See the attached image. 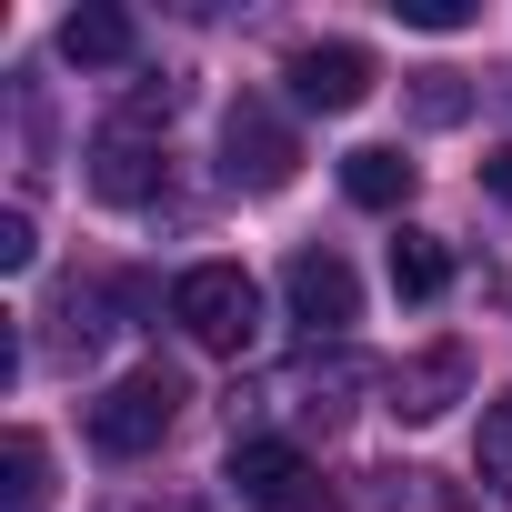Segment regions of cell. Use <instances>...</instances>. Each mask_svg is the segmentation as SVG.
<instances>
[{"instance_id": "1", "label": "cell", "mask_w": 512, "mask_h": 512, "mask_svg": "<svg viewBox=\"0 0 512 512\" xmlns=\"http://www.w3.org/2000/svg\"><path fill=\"white\" fill-rule=\"evenodd\" d=\"M171 322L201 342V352H251V332H262V292H251L241 262H191L171 282Z\"/></svg>"}, {"instance_id": "17", "label": "cell", "mask_w": 512, "mask_h": 512, "mask_svg": "<svg viewBox=\"0 0 512 512\" xmlns=\"http://www.w3.org/2000/svg\"><path fill=\"white\" fill-rule=\"evenodd\" d=\"M482 191H492V201H502V211H512V141H502V151H492V161H482Z\"/></svg>"}, {"instance_id": "6", "label": "cell", "mask_w": 512, "mask_h": 512, "mask_svg": "<svg viewBox=\"0 0 512 512\" xmlns=\"http://www.w3.org/2000/svg\"><path fill=\"white\" fill-rule=\"evenodd\" d=\"M282 81H292V101H302V111H362L382 71H372V51H362V41H312V51H292V71H282Z\"/></svg>"}, {"instance_id": "4", "label": "cell", "mask_w": 512, "mask_h": 512, "mask_svg": "<svg viewBox=\"0 0 512 512\" xmlns=\"http://www.w3.org/2000/svg\"><path fill=\"white\" fill-rule=\"evenodd\" d=\"M282 302H292V322L312 342H342L362 322V282H352L342 251H292V262H282Z\"/></svg>"}, {"instance_id": "9", "label": "cell", "mask_w": 512, "mask_h": 512, "mask_svg": "<svg viewBox=\"0 0 512 512\" xmlns=\"http://www.w3.org/2000/svg\"><path fill=\"white\" fill-rule=\"evenodd\" d=\"M342 191H352L362 211H402V201H412V161H402L392 141H362V151H342Z\"/></svg>"}, {"instance_id": "16", "label": "cell", "mask_w": 512, "mask_h": 512, "mask_svg": "<svg viewBox=\"0 0 512 512\" xmlns=\"http://www.w3.org/2000/svg\"><path fill=\"white\" fill-rule=\"evenodd\" d=\"M392 11H402L412 31H462V21H472V0H392Z\"/></svg>"}, {"instance_id": "14", "label": "cell", "mask_w": 512, "mask_h": 512, "mask_svg": "<svg viewBox=\"0 0 512 512\" xmlns=\"http://www.w3.org/2000/svg\"><path fill=\"white\" fill-rule=\"evenodd\" d=\"M472 111V91H462V71H422L412 81V121H432V131H452Z\"/></svg>"}, {"instance_id": "13", "label": "cell", "mask_w": 512, "mask_h": 512, "mask_svg": "<svg viewBox=\"0 0 512 512\" xmlns=\"http://www.w3.org/2000/svg\"><path fill=\"white\" fill-rule=\"evenodd\" d=\"M482 482L512 502V392H492V402H482Z\"/></svg>"}, {"instance_id": "2", "label": "cell", "mask_w": 512, "mask_h": 512, "mask_svg": "<svg viewBox=\"0 0 512 512\" xmlns=\"http://www.w3.org/2000/svg\"><path fill=\"white\" fill-rule=\"evenodd\" d=\"M171 422H181V372L141 362V372H121V382L91 402V452H111V462H141V452H151Z\"/></svg>"}, {"instance_id": "11", "label": "cell", "mask_w": 512, "mask_h": 512, "mask_svg": "<svg viewBox=\"0 0 512 512\" xmlns=\"http://www.w3.org/2000/svg\"><path fill=\"white\" fill-rule=\"evenodd\" d=\"M0 472H11V502H0V512H41L51 502V442L41 432H11V462H0Z\"/></svg>"}, {"instance_id": "5", "label": "cell", "mask_w": 512, "mask_h": 512, "mask_svg": "<svg viewBox=\"0 0 512 512\" xmlns=\"http://www.w3.org/2000/svg\"><path fill=\"white\" fill-rule=\"evenodd\" d=\"M221 482H231L241 512H292L312 492V462H302V442H262V432H251V442H231Z\"/></svg>"}, {"instance_id": "7", "label": "cell", "mask_w": 512, "mask_h": 512, "mask_svg": "<svg viewBox=\"0 0 512 512\" xmlns=\"http://www.w3.org/2000/svg\"><path fill=\"white\" fill-rule=\"evenodd\" d=\"M91 191H101V201H121V211L161 201V151H151L131 121H111V131L91 141Z\"/></svg>"}, {"instance_id": "12", "label": "cell", "mask_w": 512, "mask_h": 512, "mask_svg": "<svg viewBox=\"0 0 512 512\" xmlns=\"http://www.w3.org/2000/svg\"><path fill=\"white\" fill-rule=\"evenodd\" d=\"M452 382H462V352H432V362H422V372H402V402H392V412H412V422H432V412H442V392H452Z\"/></svg>"}, {"instance_id": "8", "label": "cell", "mask_w": 512, "mask_h": 512, "mask_svg": "<svg viewBox=\"0 0 512 512\" xmlns=\"http://www.w3.org/2000/svg\"><path fill=\"white\" fill-rule=\"evenodd\" d=\"M131 51H141L131 11H101V0H91V11L61 21V61H81V71H111V61H131Z\"/></svg>"}, {"instance_id": "3", "label": "cell", "mask_w": 512, "mask_h": 512, "mask_svg": "<svg viewBox=\"0 0 512 512\" xmlns=\"http://www.w3.org/2000/svg\"><path fill=\"white\" fill-rule=\"evenodd\" d=\"M292 171H302V141H292V121L272 101H231L221 111V181L231 191H282Z\"/></svg>"}, {"instance_id": "10", "label": "cell", "mask_w": 512, "mask_h": 512, "mask_svg": "<svg viewBox=\"0 0 512 512\" xmlns=\"http://www.w3.org/2000/svg\"><path fill=\"white\" fill-rule=\"evenodd\" d=\"M442 282H452V251H442L432 231H402V241H392V292H402V302H432Z\"/></svg>"}, {"instance_id": "15", "label": "cell", "mask_w": 512, "mask_h": 512, "mask_svg": "<svg viewBox=\"0 0 512 512\" xmlns=\"http://www.w3.org/2000/svg\"><path fill=\"white\" fill-rule=\"evenodd\" d=\"M41 241H31V211H0V272H31Z\"/></svg>"}]
</instances>
